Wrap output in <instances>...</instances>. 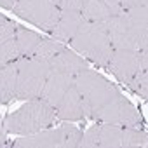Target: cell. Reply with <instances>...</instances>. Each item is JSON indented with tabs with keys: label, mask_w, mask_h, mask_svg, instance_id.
Instances as JSON below:
<instances>
[{
	"label": "cell",
	"mask_w": 148,
	"mask_h": 148,
	"mask_svg": "<svg viewBox=\"0 0 148 148\" xmlns=\"http://www.w3.org/2000/svg\"><path fill=\"white\" fill-rule=\"evenodd\" d=\"M16 2H18V0H0V5L5 7V9H12L16 5Z\"/></svg>",
	"instance_id": "cell-27"
},
{
	"label": "cell",
	"mask_w": 148,
	"mask_h": 148,
	"mask_svg": "<svg viewBox=\"0 0 148 148\" xmlns=\"http://www.w3.org/2000/svg\"><path fill=\"white\" fill-rule=\"evenodd\" d=\"M92 119H96L99 124H113L120 127H138L141 124V113L122 94L103 106Z\"/></svg>",
	"instance_id": "cell-8"
},
{
	"label": "cell",
	"mask_w": 148,
	"mask_h": 148,
	"mask_svg": "<svg viewBox=\"0 0 148 148\" xmlns=\"http://www.w3.org/2000/svg\"><path fill=\"white\" fill-rule=\"evenodd\" d=\"M129 32L136 42L138 51H148V11L146 7L127 9L125 12Z\"/></svg>",
	"instance_id": "cell-12"
},
{
	"label": "cell",
	"mask_w": 148,
	"mask_h": 148,
	"mask_svg": "<svg viewBox=\"0 0 148 148\" xmlns=\"http://www.w3.org/2000/svg\"><path fill=\"white\" fill-rule=\"evenodd\" d=\"M18 87H16V99H37L42 94L44 84L51 73V66L47 59L32 56V58H18Z\"/></svg>",
	"instance_id": "cell-4"
},
{
	"label": "cell",
	"mask_w": 148,
	"mask_h": 148,
	"mask_svg": "<svg viewBox=\"0 0 148 148\" xmlns=\"http://www.w3.org/2000/svg\"><path fill=\"white\" fill-rule=\"evenodd\" d=\"M84 16L80 12L75 11H61L58 23L54 25V28L51 30L52 37L59 42H71V38L75 37V33L79 32V28L84 25Z\"/></svg>",
	"instance_id": "cell-14"
},
{
	"label": "cell",
	"mask_w": 148,
	"mask_h": 148,
	"mask_svg": "<svg viewBox=\"0 0 148 148\" xmlns=\"http://www.w3.org/2000/svg\"><path fill=\"white\" fill-rule=\"evenodd\" d=\"M75 87L82 96L84 108H86V117H94L103 106H106L112 99H115L120 91L108 82L105 77L92 70H84L75 75Z\"/></svg>",
	"instance_id": "cell-3"
},
{
	"label": "cell",
	"mask_w": 148,
	"mask_h": 148,
	"mask_svg": "<svg viewBox=\"0 0 148 148\" xmlns=\"http://www.w3.org/2000/svg\"><path fill=\"white\" fill-rule=\"evenodd\" d=\"M16 44H18V49H19V54L23 58H32L35 56V51L42 40V37L35 32H30L23 26H18L16 28Z\"/></svg>",
	"instance_id": "cell-17"
},
{
	"label": "cell",
	"mask_w": 148,
	"mask_h": 148,
	"mask_svg": "<svg viewBox=\"0 0 148 148\" xmlns=\"http://www.w3.org/2000/svg\"><path fill=\"white\" fill-rule=\"evenodd\" d=\"M148 0H119V4L122 5L124 11L127 9H134V7H146Z\"/></svg>",
	"instance_id": "cell-26"
},
{
	"label": "cell",
	"mask_w": 148,
	"mask_h": 148,
	"mask_svg": "<svg viewBox=\"0 0 148 148\" xmlns=\"http://www.w3.org/2000/svg\"><path fill=\"white\" fill-rule=\"evenodd\" d=\"M12 12L45 32L54 28L61 14L52 0H18Z\"/></svg>",
	"instance_id": "cell-6"
},
{
	"label": "cell",
	"mask_w": 148,
	"mask_h": 148,
	"mask_svg": "<svg viewBox=\"0 0 148 148\" xmlns=\"http://www.w3.org/2000/svg\"><path fill=\"white\" fill-rule=\"evenodd\" d=\"M18 58H21V54H19L16 38H11V40H5L0 44V68L9 63H14Z\"/></svg>",
	"instance_id": "cell-21"
},
{
	"label": "cell",
	"mask_w": 148,
	"mask_h": 148,
	"mask_svg": "<svg viewBox=\"0 0 148 148\" xmlns=\"http://www.w3.org/2000/svg\"><path fill=\"white\" fill-rule=\"evenodd\" d=\"M148 136L145 131L136 127H122V146L124 148H145Z\"/></svg>",
	"instance_id": "cell-19"
},
{
	"label": "cell",
	"mask_w": 148,
	"mask_h": 148,
	"mask_svg": "<svg viewBox=\"0 0 148 148\" xmlns=\"http://www.w3.org/2000/svg\"><path fill=\"white\" fill-rule=\"evenodd\" d=\"M122 146V127L113 124L99 125V148H120Z\"/></svg>",
	"instance_id": "cell-18"
},
{
	"label": "cell",
	"mask_w": 148,
	"mask_h": 148,
	"mask_svg": "<svg viewBox=\"0 0 148 148\" xmlns=\"http://www.w3.org/2000/svg\"><path fill=\"white\" fill-rule=\"evenodd\" d=\"M73 84H75V75L51 71L49 77H47V80H45V84H44V89H42L40 98L44 101H47L51 106L56 108Z\"/></svg>",
	"instance_id": "cell-9"
},
{
	"label": "cell",
	"mask_w": 148,
	"mask_h": 148,
	"mask_svg": "<svg viewBox=\"0 0 148 148\" xmlns=\"http://www.w3.org/2000/svg\"><path fill=\"white\" fill-rule=\"evenodd\" d=\"M148 66V51H129V49H119L113 51L106 68L117 77V80L129 84V80L138 71L146 70Z\"/></svg>",
	"instance_id": "cell-7"
},
{
	"label": "cell",
	"mask_w": 148,
	"mask_h": 148,
	"mask_svg": "<svg viewBox=\"0 0 148 148\" xmlns=\"http://www.w3.org/2000/svg\"><path fill=\"white\" fill-rule=\"evenodd\" d=\"M16 28H18V25L14 21H9V19L0 25V44L14 38L16 37Z\"/></svg>",
	"instance_id": "cell-25"
},
{
	"label": "cell",
	"mask_w": 148,
	"mask_h": 148,
	"mask_svg": "<svg viewBox=\"0 0 148 148\" xmlns=\"http://www.w3.org/2000/svg\"><path fill=\"white\" fill-rule=\"evenodd\" d=\"M54 110H56V119H61V120L73 122V120H82V119H86L84 101H82V96L77 91L75 84L70 87V91L64 94V98L59 101V105Z\"/></svg>",
	"instance_id": "cell-13"
},
{
	"label": "cell",
	"mask_w": 148,
	"mask_h": 148,
	"mask_svg": "<svg viewBox=\"0 0 148 148\" xmlns=\"http://www.w3.org/2000/svg\"><path fill=\"white\" fill-rule=\"evenodd\" d=\"M18 87V66L16 61L0 68V103H9L16 99Z\"/></svg>",
	"instance_id": "cell-16"
},
{
	"label": "cell",
	"mask_w": 148,
	"mask_h": 148,
	"mask_svg": "<svg viewBox=\"0 0 148 148\" xmlns=\"http://www.w3.org/2000/svg\"><path fill=\"white\" fill-rule=\"evenodd\" d=\"M82 131L71 124H63L54 129H44L14 141L18 148H77Z\"/></svg>",
	"instance_id": "cell-5"
},
{
	"label": "cell",
	"mask_w": 148,
	"mask_h": 148,
	"mask_svg": "<svg viewBox=\"0 0 148 148\" xmlns=\"http://www.w3.org/2000/svg\"><path fill=\"white\" fill-rule=\"evenodd\" d=\"M64 49V44L56 40V38H44L40 40L37 51H35V56L37 58H42V59H51L52 56H56L58 52H61Z\"/></svg>",
	"instance_id": "cell-20"
},
{
	"label": "cell",
	"mask_w": 148,
	"mask_h": 148,
	"mask_svg": "<svg viewBox=\"0 0 148 148\" xmlns=\"http://www.w3.org/2000/svg\"><path fill=\"white\" fill-rule=\"evenodd\" d=\"M71 47L79 51L80 54H84L87 59H91L94 64L103 68H106L108 59L113 52L106 32V25L94 23V21H84V25L79 28L75 37L71 38Z\"/></svg>",
	"instance_id": "cell-2"
},
{
	"label": "cell",
	"mask_w": 148,
	"mask_h": 148,
	"mask_svg": "<svg viewBox=\"0 0 148 148\" xmlns=\"http://www.w3.org/2000/svg\"><path fill=\"white\" fill-rule=\"evenodd\" d=\"M49 61L51 71H58V73H68V75H77V73L87 70V61L82 59L80 56H77L71 49H63L61 52H58L56 56H52Z\"/></svg>",
	"instance_id": "cell-15"
},
{
	"label": "cell",
	"mask_w": 148,
	"mask_h": 148,
	"mask_svg": "<svg viewBox=\"0 0 148 148\" xmlns=\"http://www.w3.org/2000/svg\"><path fill=\"white\" fill-rule=\"evenodd\" d=\"M56 120V110L42 98L30 99L21 108L12 112L4 120V129L9 134H35L47 129Z\"/></svg>",
	"instance_id": "cell-1"
},
{
	"label": "cell",
	"mask_w": 148,
	"mask_h": 148,
	"mask_svg": "<svg viewBox=\"0 0 148 148\" xmlns=\"http://www.w3.org/2000/svg\"><path fill=\"white\" fill-rule=\"evenodd\" d=\"M125 12L119 0H86L80 14L84 16L86 21H94V23H105L112 16H119Z\"/></svg>",
	"instance_id": "cell-11"
},
{
	"label": "cell",
	"mask_w": 148,
	"mask_h": 148,
	"mask_svg": "<svg viewBox=\"0 0 148 148\" xmlns=\"http://www.w3.org/2000/svg\"><path fill=\"white\" fill-rule=\"evenodd\" d=\"M79 146L80 148H99V125H92L86 132H82Z\"/></svg>",
	"instance_id": "cell-23"
},
{
	"label": "cell",
	"mask_w": 148,
	"mask_h": 148,
	"mask_svg": "<svg viewBox=\"0 0 148 148\" xmlns=\"http://www.w3.org/2000/svg\"><path fill=\"white\" fill-rule=\"evenodd\" d=\"M127 86H129L134 92H138L143 99H146V98H148V73H146V70L138 71L136 75L129 80Z\"/></svg>",
	"instance_id": "cell-22"
},
{
	"label": "cell",
	"mask_w": 148,
	"mask_h": 148,
	"mask_svg": "<svg viewBox=\"0 0 148 148\" xmlns=\"http://www.w3.org/2000/svg\"><path fill=\"white\" fill-rule=\"evenodd\" d=\"M106 25V32H108V37H110V44L113 47V51H119V49H129V51H134L138 49L136 47V42L129 32V26H127V19H125V14H119V16H112L110 19L105 21Z\"/></svg>",
	"instance_id": "cell-10"
},
{
	"label": "cell",
	"mask_w": 148,
	"mask_h": 148,
	"mask_svg": "<svg viewBox=\"0 0 148 148\" xmlns=\"http://www.w3.org/2000/svg\"><path fill=\"white\" fill-rule=\"evenodd\" d=\"M4 21H7V19H5V18H4V16H2V14H0V25H2V23H4Z\"/></svg>",
	"instance_id": "cell-29"
},
{
	"label": "cell",
	"mask_w": 148,
	"mask_h": 148,
	"mask_svg": "<svg viewBox=\"0 0 148 148\" xmlns=\"http://www.w3.org/2000/svg\"><path fill=\"white\" fill-rule=\"evenodd\" d=\"M5 143V129H4V124H2V119H0V146Z\"/></svg>",
	"instance_id": "cell-28"
},
{
	"label": "cell",
	"mask_w": 148,
	"mask_h": 148,
	"mask_svg": "<svg viewBox=\"0 0 148 148\" xmlns=\"http://www.w3.org/2000/svg\"><path fill=\"white\" fill-rule=\"evenodd\" d=\"M59 11H75L80 12L86 0H52Z\"/></svg>",
	"instance_id": "cell-24"
}]
</instances>
